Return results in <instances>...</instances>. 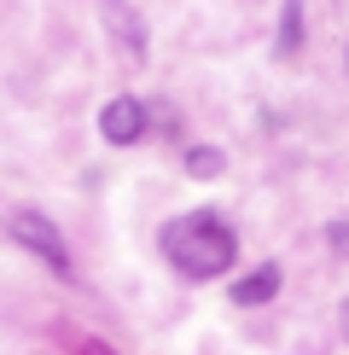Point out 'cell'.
<instances>
[{"label":"cell","instance_id":"cell-5","mask_svg":"<svg viewBox=\"0 0 349 355\" xmlns=\"http://www.w3.org/2000/svg\"><path fill=\"white\" fill-rule=\"evenodd\" d=\"M274 291H280V268H274V262H262L256 274H244L239 286H233V303H244V309H251V303H268Z\"/></svg>","mask_w":349,"mask_h":355},{"label":"cell","instance_id":"cell-1","mask_svg":"<svg viewBox=\"0 0 349 355\" xmlns=\"http://www.w3.org/2000/svg\"><path fill=\"white\" fill-rule=\"evenodd\" d=\"M163 250L169 262L181 268L186 279H215L233 268V257H239V245H233V227L215 210H193V216H174L163 227Z\"/></svg>","mask_w":349,"mask_h":355},{"label":"cell","instance_id":"cell-2","mask_svg":"<svg viewBox=\"0 0 349 355\" xmlns=\"http://www.w3.org/2000/svg\"><path fill=\"white\" fill-rule=\"evenodd\" d=\"M12 239H18L24 250H35V257L47 262V268H58V274L70 268V250H64V239H58V227H53L47 216L18 210V216H12Z\"/></svg>","mask_w":349,"mask_h":355},{"label":"cell","instance_id":"cell-6","mask_svg":"<svg viewBox=\"0 0 349 355\" xmlns=\"http://www.w3.org/2000/svg\"><path fill=\"white\" fill-rule=\"evenodd\" d=\"M222 169H227V157L215 152V146H193V152H186V175H198V181H215Z\"/></svg>","mask_w":349,"mask_h":355},{"label":"cell","instance_id":"cell-8","mask_svg":"<svg viewBox=\"0 0 349 355\" xmlns=\"http://www.w3.org/2000/svg\"><path fill=\"white\" fill-rule=\"evenodd\" d=\"M326 239H332V250H349V221H338V227H332Z\"/></svg>","mask_w":349,"mask_h":355},{"label":"cell","instance_id":"cell-9","mask_svg":"<svg viewBox=\"0 0 349 355\" xmlns=\"http://www.w3.org/2000/svg\"><path fill=\"white\" fill-rule=\"evenodd\" d=\"M343 332H349V303H343Z\"/></svg>","mask_w":349,"mask_h":355},{"label":"cell","instance_id":"cell-7","mask_svg":"<svg viewBox=\"0 0 349 355\" xmlns=\"http://www.w3.org/2000/svg\"><path fill=\"white\" fill-rule=\"evenodd\" d=\"M303 41V0H285V18H280V58Z\"/></svg>","mask_w":349,"mask_h":355},{"label":"cell","instance_id":"cell-4","mask_svg":"<svg viewBox=\"0 0 349 355\" xmlns=\"http://www.w3.org/2000/svg\"><path fill=\"white\" fill-rule=\"evenodd\" d=\"M99 12H105V24H116V41H123L128 58L140 64V58H145V29H140V18L123 6V0H99Z\"/></svg>","mask_w":349,"mask_h":355},{"label":"cell","instance_id":"cell-3","mask_svg":"<svg viewBox=\"0 0 349 355\" xmlns=\"http://www.w3.org/2000/svg\"><path fill=\"white\" fill-rule=\"evenodd\" d=\"M99 135H105L111 146H134L140 135H145V105H140V99H111V105L105 111H99Z\"/></svg>","mask_w":349,"mask_h":355}]
</instances>
